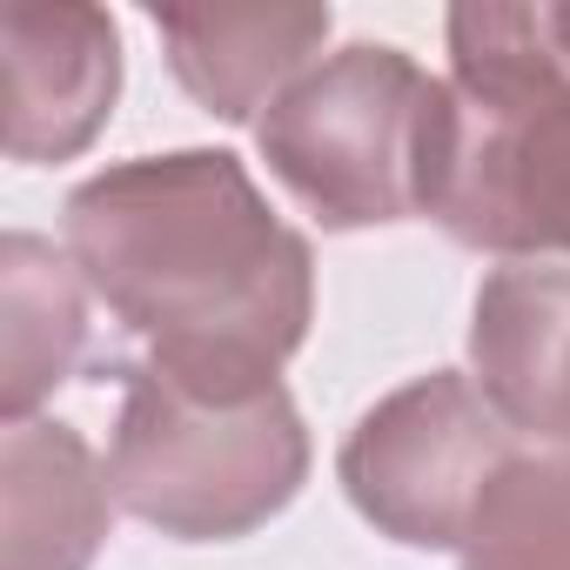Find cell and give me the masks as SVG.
I'll list each match as a JSON object with an SVG mask.
<instances>
[{
	"instance_id": "obj_3",
	"label": "cell",
	"mask_w": 570,
	"mask_h": 570,
	"mask_svg": "<svg viewBox=\"0 0 570 570\" xmlns=\"http://www.w3.org/2000/svg\"><path fill=\"white\" fill-rule=\"evenodd\" d=\"M115 376L108 483L135 523L175 543H228L289 510L309 483V430L282 383L215 390L161 363H121Z\"/></svg>"
},
{
	"instance_id": "obj_10",
	"label": "cell",
	"mask_w": 570,
	"mask_h": 570,
	"mask_svg": "<svg viewBox=\"0 0 570 570\" xmlns=\"http://www.w3.org/2000/svg\"><path fill=\"white\" fill-rule=\"evenodd\" d=\"M88 282L68 248L14 228L0 242V410L28 423L88 356Z\"/></svg>"
},
{
	"instance_id": "obj_7",
	"label": "cell",
	"mask_w": 570,
	"mask_h": 570,
	"mask_svg": "<svg viewBox=\"0 0 570 570\" xmlns=\"http://www.w3.org/2000/svg\"><path fill=\"white\" fill-rule=\"evenodd\" d=\"M490 410L537 450H570V262H497L470 309Z\"/></svg>"
},
{
	"instance_id": "obj_2",
	"label": "cell",
	"mask_w": 570,
	"mask_h": 570,
	"mask_svg": "<svg viewBox=\"0 0 570 570\" xmlns=\"http://www.w3.org/2000/svg\"><path fill=\"white\" fill-rule=\"evenodd\" d=\"M430 222L497 262H570V68L537 8H450Z\"/></svg>"
},
{
	"instance_id": "obj_8",
	"label": "cell",
	"mask_w": 570,
	"mask_h": 570,
	"mask_svg": "<svg viewBox=\"0 0 570 570\" xmlns=\"http://www.w3.org/2000/svg\"><path fill=\"white\" fill-rule=\"evenodd\" d=\"M175 81L222 121H262L316 61L336 28L330 8H155L148 14Z\"/></svg>"
},
{
	"instance_id": "obj_12",
	"label": "cell",
	"mask_w": 570,
	"mask_h": 570,
	"mask_svg": "<svg viewBox=\"0 0 570 570\" xmlns=\"http://www.w3.org/2000/svg\"><path fill=\"white\" fill-rule=\"evenodd\" d=\"M537 28H543L550 55L570 68V0H537Z\"/></svg>"
},
{
	"instance_id": "obj_4",
	"label": "cell",
	"mask_w": 570,
	"mask_h": 570,
	"mask_svg": "<svg viewBox=\"0 0 570 570\" xmlns=\"http://www.w3.org/2000/svg\"><path fill=\"white\" fill-rule=\"evenodd\" d=\"M443 101L450 88L403 48L350 41L255 121V148L323 228H390L430 215Z\"/></svg>"
},
{
	"instance_id": "obj_11",
	"label": "cell",
	"mask_w": 570,
	"mask_h": 570,
	"mask_svg": "<svg viewBox=\"0 0 570 570\" xmlns=\"http://www.w3.org/2000/svg\"><path fill=\"white\" fill-rule=\"evenodd\" d=\"M463 570H570V450L523 443L483 490Z\"/></svg>"
},
{
	"instance_id": "obj_1",
	"label": "cell",
	"mask_w": 570,
	"mask_h": 570,
	"mask_svg": "<svg viewBox=\"0 0 570 570\" xmlns=\"http://www.w3.org/2000/svg\"><path fill=\"white\" fill-rule=\"evenodd\" d=\"M81 282L148 363L215 383H282L316 323V255L228 148L135 155L81 181L61 208Z\"/></svg>"
},
{
	"instance_id": "obj_6",
	"label": "cell",
	"mask_w": 570,
	"mask_h": 570,
	"mask_svg": "<svg viewBox=\"0 0 570 570\" xmlns=\"http://www.w3.org/2000/svg\"><path fill=\"white\" fill-rule=\"evenodd\" d=\"M8 155L68 161L81 155L121 95V35L81 0H14L8 21Z\"/></svg>"
},
{
	"instance_id": "obj_9",
	"label": "cell",
	"mask_w": 570,
	"mask_h": 570,
	"mask_svg": "<svg viewBox=\"0 0 570 570\" xmlns=\"http://www.w3.org/2000/svg\"><path fill=\"white\" fill-rule=\"evenodd\" d=\"M0 517L8 570H88L108 543L115 483L81 430L55 416L8 423L0 436Z\"/></svg>"
},
{
	"instance_id": "obj_5",
	"label": "cell",
	"mask_w": 570,
	"mask_h": 570,
	"mask_svg": "<svg viewBox=\"0 0 570 570\" xmlns=\"http://www.w3.org/2000/svg\"><path fill=\"white\" fill-rule=\"evenodd\" d=\"M517 450L523 436L490 410L476 376L430 370L363 410L336 456V476L350 503L403 550H463L490 476Z\"/></svg>"
}]
</instances>
